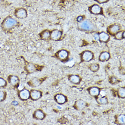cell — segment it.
I'll return each mask as SVG.
<instances>
[{"mask_svg":"<svg viewBox=\"0 0 125 125\" xmlns=\"http://www.w3.org/2000/svg\"><path fill=\"white\" fill-rule=\"evenodd\" d=\"M19 25V22L15 18L8 16L5 18L0 24L1 29L5 32L9 31Z\"/></svg>","mask_w":125,"mask_h":125,"instance_id":"cell-1","label":"cell"},{"mask_svg":"<svg viewBox=\"0 0 125 125\" xmlns=\"http://www.w3.org/2000/svg\"><path fill=\"white\" fill-rule=\"evenodd\" d=\"M78 26L80 30L86 31H92L97 30L95 25L91 21L87 19L79 22Z\"/></svg>","mask_w":125,"mask_h":125,"instance_id":"cell-2","label":"cell"},{"mask_svg":"<svg viewBox=\"0 0 125 125\" xmlns=\"http://www.w3.org/2000/svg\"><path fill=\"white\" fill-rule=\"evenodd\" d=\"M14 15L17 18L23 19L27 17L28 13L26 9L23 7H19L16 9L15 10Z\"/></svg>","mask_w":125,"mask_h":125,"instance_id":"cell-3","label":"cell"},{"mask_svg":"<svg viewBox=\"0 0 125 125\" xmlns=\"http://www.w3.org/2000/svg\"><path fill=\"white\" fill-rule=\"evenodd\" d=\"M7 82L14 88H18L20 84L19 77L14 75H10L7 77Z\"/></svg>","mask_w":125,"mask_h":125,"instance_id":"cell-4","label":"cell"},{"mask_svg":"<svg viewBox=\"0 0 125 125\" xmlns=\"http://www.w3.org/2000/svg\"><path fill=\"white\" fill-rule=\"evenodd\" d=\"M17 95L21 101H26L30 98V91L28 89L23 88L18 92Z\"/></svg>","mask_w":125,"mask_h":125,"instance_id":"cell-5","label":"cell"},{"mask_svg":"<svg viewBox=\"0 0 125 125\" xmlns=\"http://www.w3.org/2000/svg\"><path fill=\"white\" fill-rule=\"evenodd\" d=\"M90 12L93 15H102L103 14L102 8L97 4H93L89 7L88 9Z\"/></svg>","mask_w":125,"mask_h":125,"instance_id":"cell-6","label":"cell"},{"mask_svg":"<svg viewBox=\"0 0 125 125\" xmlns=\"http://www.w3.org/2000/svg\"><path fill=\"white\" fill-rule=\"evenodd\" d=\"M42 96V92L41 91L32 89L30 91V98L32 101H37Z\"/></svg>","mask_w":125,"mask_h":125,"instance_id":"cell-7","label":"cell"},{"mask_svg":"<svg viewBox=\"0 0 125 125\" xmlns=\"http://www.w3.org/2000/svg\"><path fill=\"white\" fill-rule=\"evenodd\" d=\"M62 35V32L60 30L55 29L51 31L50 39L53 41H58L61 39Z\"/></svg>","mask_w":125,"mask_h":125,"instance_id":"cell-8","label":"cell"},{"mask_svg":"<svg viewBox=\"0 0 125 125\" xmlns=\"http://www.w3.org/2000/svg\"><path fill=\"white\" fill-rule=\"evenodd\" d=\"M93 56V54L92 52L89 51H85L82 53L81 57L83 61L89 62L92 60Z\"/></svg>","mask_w":125,"mask_h":125,"instance_id":"cell-9","label":"cell"},{"mask_svg":"<svg viewBox=\"0 0 125 125\" xmlns=\"http://www.w3.org/2000/svg\"><path fill=\"white\" fill-rule=\"evenodd\" d=\"M120 30V26L118 24H113L108 27L107 31L111 35H115Z\"/></svg>","mask_w":125,"mask_h":125,"instance_id":"cell-10","label":"cell"},{"mask_svg":"<svg viewBox=\"0 0 125 125\" xmlns=\"http://www.w3.org/2000/svg\"><path fill=\"white\" fill-rule=\"evenodd\" d=\"M33 117L37 120H43L46 117V114L42 110L37 109L33 113Z\"/></svg>","mask_w":125,"mask_h":125,"instance_id":"cell-11","label":"cell"},{"mask_svg":"<svg viewBox=\"0 0 125 125\" xmlns=\"http://www.w3.org/2000/svg\"><path fill=\"white\" fill-rule=\"evenodd\" d=\"M51 31L49 30L46 29L43 30L39 34V36L41 39L43 41H47L50 39Z\"/></svg>","mask_w":125,"mask_h":125,"instance_id":"cell-12","label":"cell"},{"mask_svg":"<svg viewBox=\"0 0 125 125\" xmlns=\"http://www.w3.org/2000/svg\"><path fill=\"white\" fill-rule=\"evenodd\" d=\"M69 55L68 52L65 50H61L57 53V57L61 60L66 59Z\"/></svg>","mask_w":125,"mask_h":125,"instance_id":"cell-13","label":"cell"},{"mask_svg":"<svg viewBox=\"0 0 125 125\" xmlns=\"http://www.w3.org/2000/svg\"><path fill=\"white\" fill-rule=\"evenodd\" d=\"M25 70L28 73H32L36 71V66L33 63H28L25 66Z\"/></svg>","mask_w":125,"mask_h":125,"instance_id":"cell-14","label":"cell"},{"mask_svg":"<svg viewBox=\"0 0 125 125\" xmlns=\"http://www.w3.org/2000/svg\"><path fill=\"white\" fill-rule=\"evenodd\" d=\"M55 100L57 103L59 104H63L66 101V97L62 94H57L55 96Z\"/></svg>","mask_w":125,"mask_h":125,"instance_id":"cell-15","label":"cell"},{"mask_svg":"<svg viewBox=\"0 0 125 125\" xmlns=\"http://www.w3.org/2000/svg\"><path fill=\"white\" fill-rule=\"evenodd\" d=\"M86 102L82 100H79L76 102L75 104V106L76 109L78 110H82L86 107Z\"/></svg>","mask_w":125,"mask_h":125,"instance_id":"cell-16","label":"cell"},{"mask_svg":"<svg viewBox=\"0 0 125 125\" xmlns=\"http://www.w3.org/2000/svg\"><path fill=\"white\" fill-rule=\"evenodd\" d=\"M99 41L103 42H107L110 39L108 34L105 32H102L99 34Z\"/></svg>","mask_w":125,"mask_h":125,"instance_id":"cell-17","label":"cell"},{"mask_svg":"<svg viewBox=\"0 0 125 125\" xmlns=\"http://www.w3.org/2000/svg\"><path fill=\"white\" fill-rule=\"evenodd\" d=\"M110 57V53L107 52H103L101 53L99 56V60L101 62H105L108 61Z\"/></svg>","mask_w":125,"mask_h":125,"instance_id":"cell-18","label":"cell"},{"mask_svg":"<svg viewBox=\"0 0 125 125\" xmlns=\"http://www.w3.org/2000/svg\"><path fill=\"white\" fill-rule=\"evenodd\" d=\"M28 84L32 87H36L41 84V81L37 78H33L28 82Z\"/></svg>","mask_w":125,"mask_h":125,"instance_id":"cell-19","label":"cell"},{"mask_svg":"<svg viewBox=\"0 0 125 125\" xmlns=\"http://www.w3.org/2000/svg\"><path fill=\"white\" fill-rule=\"evenodd\" d=\"M90 94L93 96H97L100 94V89L97 87H93L91 88L89 91Z\"/></svg>","mask_w":125,"mask_h":125,"instance_id":"cell-20","label":"cell"},{"mask_svg":"<svg viewBox=\"0 0 125 125\" xmlns=\"http://www.w3.org/2000/svg\"><path fill=\"white\" fill-rule=\"evenodd\" d=\"M69 79L71 82L75 84H78L81 81L80 77L77 75H71L70 76Z\"/></svg>","mask_w":125,"mask_h":125,"instance_id":"cell-21","label":"cell"},{"mask_svg":"<svg viewBox=\"0 0 125 125\" xmlns=\"http://www.w3.org/2000/svg\"><path fill=\"white\" fill-rule=\"evenodd\" d=\"M7 92L5 91H0V102H2L5 101L7 98Z\"/></svg>","mask_w":125,"mask_h":125,"instance_id":"cell-22","label":"cell"},{"mask_svg":"<svg viewBox=\"0 0 125 125\" xmlns=\"http://www.w3.org/2000/svg\"><path fill=\"white\" fill-rule=\"evenodd\" d=\"M7 86V81L3 77H0V88H5Z\"/></svg>","mask_w":125,"mask_h":125,"instance_id":"cell-23","label":"cell"},{"mask_svg":"<svg viewBox=\"0 0 125 125\" xmlns=\"http://www.w3.org/2000/svg\"><path fill=\"white\" fill-rule=\"evenodd\" d=\"M118 95L119 97L124 98L125 97V89L124 87H121L118 90Z\"/></svg>","mask_w":125,"mask_h":125,"instance_id":"cell-24","label":"cell"},{"mask_svg":"<svg viewBox=\"0 0 125 125\" xmlns=\"http://www.w3.org/2000/svg\"><path fill=\"white\" fill-rule=\"evenodd\" d=\"M97 102L100 104H102V105H105L107 103L108 101L106 97L105 96H102V97L101 98H98L97 99Z\"/></svg>","mask_w":125,"mask_h":125,"instance_id":"cell-25","label":"cell"},{"mask_svg":"<svg viewBox=\"0 0 125 125\" xmlns=\"http://www.w3.org/2000/svg\"><path fill=\"white\" fill-rule=\"evenodd\" d=\"M117 121L120 124H124L125 123V115H120L117 118Z\"/></svg>","mask_w":125,"mask_h":125,"instance_id":"cell-26","label":"cell"},{"mask_svg":"<svg viewBox=\"0 0 125 125\" xmlns=\"http://www.w3.org/2000/svg\"><path fill=\"white\" fill-rule=\"evenodd\" d=\"M99 65L96 63H93L90 65V69L93 72H95L99 70Z\"/></svg>","mask_w":125,"mask_h":125,"instance_id":"cell-27","label":"cell"},{"mask_svg":"<svg viewBox=\"0 0 125 125\" xmlns=\"http://www.w3.org/2000/svg\"><path fill=\"white\" fill-rule=\"evenodd\" d=\"M124 31H119L117 33H116L115 35V39L117 40H121L122 39H124L123 37V33Z\"/></svg>","mask_w":125,"mask_h":125,"instance_id":"cell-28","label":"cell"},{"mask_svg":"<svg viewBox=\"0 0 125 125\" xmlns=\"http://www.w3.org/2000/svg\"><path fill=\"white\" fill-rule=\"evenodd\" d=\"M95 1L97 2L98 3L100 4H104L107 3V2H108L109 0H94Z\"/></svg>","mask_w":125,"mask_h":125,"instance_id":"cell-29","label":"cell"},{"mask_svg":"<svg viewBox=\"0 0 125 125\" xmlns=\"http://www.w3.org/2000/svg\"><path fill=\"white\" fill-rule=\"evenodd\" d=\"M83 18H84V17L82 16H80L79 17H77L76 18V21L77 22H81V21H82L83 20Z\"/></svg>","mask_w":125,"mask_h":125,"instance_id":"cell-30","label":"cell"},{"mask_svg":"<svg viewBox=\"0 0 125 125\" xmlns=\"http://www.w3.org/2000/svg\"><path fill=\"white\" fill-rule=\"evenodd\" d=\"M94 39L96 41H99V34L97 33H95L94 35Z\"/></svg>","mask_w":125,"mask_h":125,"instance_id":"cell-31","label":"cell"},{"mask_svg":"<svg viewBox=\"0 0 125 125\" xmlns=\"http://www.w3.org/2000/svg\"><path fill=\"white\" fill-rule=\"evenodd\" d=\"M11 104L13 105H18V103L17 102V101H14L13 102H12V103H11Z\"/></svg>","mask_w":125,"mask_h":125,"instance_id":"cell-32","label":"cell"},{"mask_svg":"<svg viewBox=\"0 0 125 125\" xmlns=\"http://www.w3.org/2000/svg\"></svg>","mask_w":125,"mask_h":125,"instance_id":"cell-33","label":"cell"}]
</instances>
